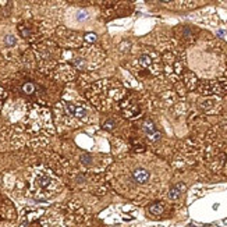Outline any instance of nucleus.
Here are the masks:
<instances>
[{
    "instance_id": "obj_5",
    "label": "nucleus",
    "mask_w": 227,
    "mask_h": 227,
    "mask_svg": "<svg viewBox=\"0 0 227 227\" xmlns=\"http://www.w3.org/2000/svg\"><path fill=\"white\" fill-rule=\"evenodd\" d=\"M34 187L36 188L38 191H41V192L50 194L59 188V181H57L53 176H49V174L41 171V173L36 174V177H35V180H34Z\"/></svg>"
},
{
    "instance_id": "obj_12",
    "label": "nucleus",
    "mask_w": 227,
    "mask_h": 227,
    "mask_svg": "<svg viewBox=\"0 0 227 227\" xmlns=\"http://www.w3.org/2000/svg\"><path fill=\"white\" fill-rule=\"evenodd\" d=\"M87 38H88V42H93V41H95V38H96V36H95V35H92V34H91V35H88Z\"/></svg>"
},
{
    "instance_id": "obj_3",
    "label": "nucleus",
    "mask_w": 227,
    "mask_h": 227,
    "mask_svg": "<svg viewBox=\"0 0 227 227\" xmlns=\"http://www.w3.org/2000/svg\"><path fill=\"white\" fill-rule=\"evenodd\" d=\"M103 53L101 49H96L95 46H87L81 49V54L74 59V64L82 70H92L102 64Z\"/></svg>"
},
{
    "instance_id": "obj_8",
    "label": "nucleus",
    "mask_w": 227,
    "mask_h": 227,
    "mask_svg": "<svg viewBox=\"0 0 227 227\" xmlns=\"http://www.w3.org/2000/svg\"><path fill=\"white\" fill-rule=\"evenodd\" d=\"M36 91H38V87L34 82H25L23 85V92L25 95H34V93H36Z\"/></svg>"
},
{
    "instance_id": "obj_6",
    "label": "nucleus",
    "mask_w": 227,
    "mask_h": 227,
    "mask_svg": "<svg viewBox=\"0 0 227 227\" xmlns=\"http://www.w3.org/2000/svg\"><path fill=\"white\" fill-rule=\"evenodd\" d=\"M143 131L146 132V135H148L149 138H151L152 141H157L160 138V132L157 131L156 128H155L153 123L152 121H145V124H143Z\"/></svg>"
},
{
    "instance_id": "obj_7",
    "label": "nucleus",
    "mask_w": 227,
    "mask_h": 227,
    "mask_svg": "<svg viewBox=\"0 0 227 227\" xmlns=\"http://www.w3.org/2000/svg\"><path fill=\"white\" fill-rule=\"evenodd\" d=\"M139 64L145 68H149V70H153L155 68V62L152 60V57L146 53H143L142 56L139 57Z\"/></svg>"
},
{
    "instance_id": "obj_11",
    "label": "nucleus",
    "mask_w": 227,
    "mask_h": 227,
    "mask_svg": "<svg viewBox=\"0 0 227 227\" xmlns=\"http://www.w3.org/2000/svg\"><path fill=\"white\" fill-rule=\"evenodd\" d=\"M6 43H7V45H14V43H15L14 36H7L6 38Z\"/></svg>"
},
{
    "instance_id": "obj_1",
    "label": "nucleus",
    "mask_w": 227,
    "mask_h": 227,
    "mask_svg": "<svg viewBox=\"0 0 227 227\" xmlns=\"http://www.w3.org/2000/svg\"><path fill=\"white\" fill-rule=\"evenodd\" d=\"M123 92L120 87L113 85L112 81H101L92 88V91L89 92V99L92 101V103L95 105L98 109L106 110L110 107L112 101L120 98V93Z\"/></svg>"
},
{
    "instance_id": "obj_4",
    "label": "nucleus",
    "mask_w": 227,
    "mask_h": 227,
    "mask_svg": "<svg viewBox=\"0 0 227 227\" xmlns=\"http://www.w3.org/2000/svg\"><path fill=\"white\" fill-rule=\"evenodd\" d=\"M152 171L148 166L141 165V163H134L130 167L128 173V185L131 187H145L151 182Z\"/></svg>"
},
{
    "instance_id": "obj_9",
    "label": "nucleus",
    "mask_w": 227,
    "mask_h": 227,
    "mask_svg": "<svg viewBox=\"0 0 227 227\" xmlns=\"http://www.w3.org/2000/svg\"><path fill=\"white\" fill-rule=\"evenodd\" d=\"M163 210H165V206H163L162 202H156V203H152L151 206H149V212L152 213V215H162Z\"/></svg>"
},
{
    "instance_id": "obj_2",
    "label": "nucleus",
    "mask_w": 227,
    "mask_h": 227,
    "mask_svg": "<svg viewBox=\"0 0 227 227\" xmlns=\"http://www.w3.org/2000/svg\"><path fill=\"white\" fill-rule=\"evenodd\" d=\"M57 113H59L60 120H63V123L68 124V126H77V124L85 123L88 118L87 110L79 105L71 103V102H62L57 105Z\"/></svg>"
},
{
    "instance_id": "obj_10",
    "label": "nucleus",
    "mask_w": 227,
    "mask_h": 227,
    "mask_svg": "<svg viewBox=\"0 0 227 227\" xmlns=\"http://www.w3.org/2000/svg\"><path fill=\"white\" fill-rule=\"evenodd\" d=\"M178 196H180V190H178V187L171 188L170 192H169V198H170V199H177Z\"/></svg>"
}]
</instances>
